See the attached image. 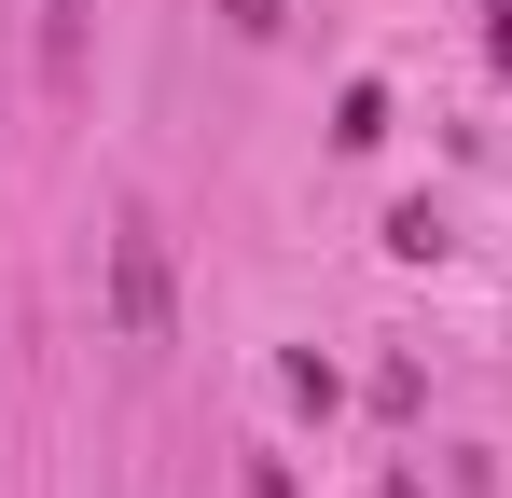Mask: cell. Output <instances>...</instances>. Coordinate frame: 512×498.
Wrapping results in <instances>:
<instances>
[{
	"label": "cell",
	"mask_w": 512,
	"mask_h": 498,
	"mask_svg": "<svg viewBox=\"0 0 512 498\" xmlns=\"http://www.w3.org/2000/svg\"><path fill=\"white\" fill-rule=\"evenodd\" d=\"M111 319L167 332V249H153V236H125V263H111Z\"/></svg>",
	"instance_id": "1"
},
{
	"label": "cell",
	"mask_w": 512,
	"mask_h": 498,
	"mask_svg": "<svg viewBox=\"0 0 512 498\" xmlns=\"http://www.w3.org/2000/svg\"><path fill=\"white\" fill-rule=\"evenodd\" d=\"M333 139H346V153H374V139H388V97H374V83H346V111H333Z\"/></svg>",
	"instance_id": "2"
},
{
	"label": "cell",
	"mask_w": 512,
	"mask_h": 498,
	"mask_svg": "<svg viewBox=\"0 0 512 498\" xmlns=\"http://www.w3.org/2000/svg\"><path fill=\"white\" fill-rule=\"evenodd\" d=\"M42 42H56V70L84 56V0H42Z\"/></svg>",
	"instance_id": "3"
},
{
	"label": "cell",
	"mask_w": 512,
	"mask_h": 498,
	"mask_svg": "<svg viewBox=\"0 0 512 498\" xmlns=\"http://www.w3.org/2000/svg\"><path fill=\"white\" fill-rule=\"evenodd\" d=\"M222 14H236V28H250V42H263V28H277V0H222Z\"/></svg>",
	"instance_id": "4"
},
{
	"label": "cell",
	"mask_w": 512,
	"mask_h": 498,
	"mask_svg": "<svg viewBox=\"0 0 512 498\" xmlns=\"http://www.w3.org/2000/svg\"><path fill=\"white\" fill-rule=\"evenodd\" d=\"M499 70H512V0H499Z\"/></svg>",
	"instance_id": "5"
}]
</instances>
